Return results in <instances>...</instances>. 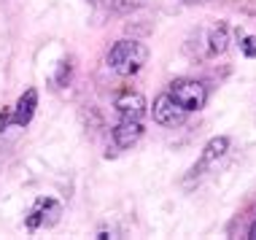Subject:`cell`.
Here are the masks:
<instances>
[{
    "mask_svg": "<svg viewBox=\"0 0 256 240\" xmlns=\"http://www.w3.org/2000/svg\"><path fill=\"white\" fill-rule=\"evenodd\" d=\"M240 49H243L246 57H256V36H246L243 40H240Z\"/></svg>",
    "mask_w": 256,
    "mask_h": 240,
    "instance_id": "obj_9",
    "label": "cell"
},
{
    "mask_svg": "<svg viewBox=\"0 0 256 240\" xmlns=\"http://www.w3.org/2000/svg\"><path fill=\"white\" fill-rule=\"evenodd\" d=\"M226 152H230V138H226V135H216V138H210V140L205 143L202 154H200V162L194 164V170H192V173L200 176V173H205V170H210Z\"/></svg>",
    "mask_w": 256,
    "mask_h": 240,
    "instance_id": "obj_6",
    "label": "cell"
},
{
    "mask_svg": "<svg viewBox=\"0 0 256 240\" xmlns=\"http://www.w3.org/2000/svg\"><path fill=\"white\" fill-rule=\"evenodd\" d=\"M36 108H38V89H24V94L19 98L16 108H14L11 114V122L16 127H27L32 122V116H36Z\"/></svg>",
    "mask_w": 256,
    "mask_h": 240,
    "instance_id": "obj_7",
    "label": "cell"
},
{
    "mask_svg": "<svg viewBox=\"0 0 256 240\" xmlns=\"http://www.w3.org/2000/svg\"><path fill=\"white\" fill-rule=\"evenodd\" d=\"M146 60H148L146 44H140V40H130V38L116 40V44L108 49V54H106V65L116 73V76H124V78L135 76V73L146 65Z\"/></svg>",
    "mask_w": 256,
    "mask_h": 240,
    "instance_id": "obj_2",
    "label": "cell"
},
{
    "mask_svg": "<svg viewBox=\"0 0 256 240\" xmlns=\"http://www.w3.org/2000/svg\"><path fill=\"white\" fill-rule=\"evenodd\" d=\"M168 94L184 108L186 114H192V111L205 108V102H208V84H205V81H197V78H176L168 86Z\"/></svg>",
    "mask_w": 256,
    "mask_h": 240,
    "instance_id": "obj_3",
    "label": "cell"
},
{
    "mask_svg": "<svg viewBox=\"0 0 256 240\" xmlns=\"http://www.w3.org/2000/svg\"><path fill=\"white\" fill-rule=\"evenodd\" d=\"M60 214H62V208H60L57 200H52V197H40V200L32 205L30 216H27V230L52 227V224H57Z\"/></svg>",
    "mask_w": 256,
    "mask_h": 240,
    "instance_id": "obj_5",
    "label": "cell"
},
{
    "mask_svg": "<svg viewBox=\"0 0 256 240\" xmlns=\"http://www.w3.org/2000/svg\"><path fill=\"white\" fill-rule=\"evenodd\" d=\"M116 108V127H114V143L116 148H130L140 140L143 135V119H146V98L140 92H122L114 100Z\"/></svg>",
    "mask_w": 256,
    "mask_h": 240,
    "instance_id": "obj_1",
    "label": "cell"
},
{
    "mask_svg": "<svg viewBox=\"0 0 256 240\" xmlns=\"http://www.w3.org/2000/svg\"><path fill=\"white\" fill-rule=\"evenodd\" d=\"M184 3H200V0H184Z\"/></svg>",
    "mask_w": 256,
    "mask_h": 240,
    "instance_id": "obj_11",
    "label": "cell"
},
{
    "mask_svg": "<svg viewBox=\"0 0 256 240\" xmlns=\"http://www.w3.org/2000/svg\"><path fill=\"white\" fill-rule=\"evenodd\" d=\"M248 238H251V240H256V222L251 224V230H248Z\"/></svg>",
    "mask_w": 256,
    "mask_h": 240,
    "instance_id": "obj_10",
    "label": "cell"
},
{
    "mask_svg": "<svg viewBox=\"0 0 256 240\" xmlns=\"http://www.w3.org/2000/svg\"><path fill=\"white\" fill-rule=\"evenodd\" d=\"M224 49H226V27H221V30H213V36H210V52L221 54Z\"/></svg>",
    "mask_w": 256,
    "mask_h": 240,
    "instance_id": "obj_8",
    "label": "cell"
},
{
    "mask_svg": "<svg viewBox=\"0 0 256 240\" xmlns=\"http://www.w3.org/2000/svg\"><path fill=\"white\" fill-rule=\"evenodd\" d=\"M151 119H154L156 124H162V127H176L186 119V111L164 92V94H159V98L154 100V106H151Z\"/></svg>",
    "mask_w": 256,
    "mask_h": 240,
    "instance_id": "obj_4",
    "label": "cell"
}]
</instances>
